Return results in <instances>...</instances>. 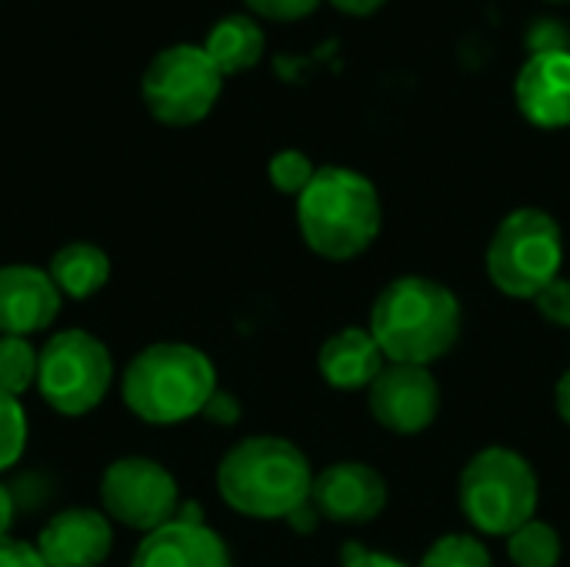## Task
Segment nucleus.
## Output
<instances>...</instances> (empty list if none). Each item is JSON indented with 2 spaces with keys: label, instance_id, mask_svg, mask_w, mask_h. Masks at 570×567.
I'll use <instances>...</instances> for the list:
<instances>
[{
  "label": "nucleus",
  "instance_id": "nucleus-1",
  "mask_svg": "<svg viewBox=\"0 0 570 567\" xmlns=\"http://www.w3.org/2000/svg\"><path fill=\"white\" fill-rule=\"evenodd\" d=\"M461 301L451 287L431 277H397L391 281L374 307L367 331L381 344L391 364H421L448 358L461 338Z\"/></svg>",
  "mask_w": 570,
  "mask_h": 567
},
{
  "label": "nucleus",
  "instance_id": "nucleus-2",
  "mask_svg": "<svg viewBox=\"0 0 570 567\" xmlns=\"http://www.w3.org/2000/svg\"><path fill=\"white\" fill-rule=\"evenodd\" d=\"M314 471L307 454L274 434L244 438L217 465V495L254 521H287L311 501Z\"/></svg>",
  "mask_w": 570,
  "mask_h": 567
},
{
  "label": "nucleus",
  "instance_id": "nucleus-3",
  "mask_svg": "<svg viewBox=\"0 0 570 567\" xmlns=\"http://www.w3.org/2000/svg\"><path fill=\"white\" fill-rule=\"evenodd\" d=\"M384 224L381 194L361 170L327 164L317 167L297 197V231L324 261H354L377 241Z\"/></svg>",
  "mask_w": 570,
  "mask_h": 567
},
{
  "label": "nucleus",
  "instance_id": "nucleus-4",
  "mask_svg": "<svg viewBox=\"0 0 570 567\" xmlns=\"http://www.w3.org/2000/svg\"><path fill=\"white\" fill-rule=\"evenodd\" d=\"M217 391L210 358L180 341L144 348L120 378V394L130 414L147 424H180L197 418Z\"/></svg>",
  "mask_w": 570,
  "mask_h": 567
},
{
  "label": "nucleus",
  "instance_id": "nucleus-5",
  "mask_svg": "<svg viewBox=\"0 0 570 567\" xmlns=\"http://www.w3.org/2000/svg\"><path fill=\"white\" fill-rule=\"evenodd\" d=\"M541 485L531 461L504 444L481 448L458 478V505L484 538H508L538 518Z\"/></svg>",
  "mask_w": 570,
  "mask_h": 567
},
{
  "label": "nucleus",
  "instance_id": "nucleus-6",
  "mask_svg": "<svg viewBox=\"0 0 570 567\" xmlns=\"http://www.w3.org/2000/svg\"><path fill=\"white\" fill-rule=\"evenodd\" d=\"M564 264V234L561 224L541 207L511 211L484 254V271L491 284L514 301H534Z\"/></svg>",
  "mask_w": 570,
  "mask_h": 567
},
{
  "label": "nucleus",
  "instance_id": "nucleus-7",
  "mask_svg": "<svg viewBox=\"0 0 570 567\" xmlns=\"http://www.w3.org/2000/svg\"><path fill=\"white\" fill-rule=\"evenodd\" d=\"M114 381V361L104 341L87 331H57L37 361V391L63 418L90 414Z\"/></svg>",
  "mask_w": 570,
  "mask_h": 567
},
{
  "label": "nucleus",
  "instance_id": "nucleus-8",
  "mask_svg": "<svg viewBox=\"0 0 570 567\" xmlns=\"http://www.w3.org/2000/svg\"><path fill=\"white\" fill-rule=\"evenodd\" d=\"M224 87V74L197 43H174L160 50L140 80L144 104L154 120L167 127H190L200 124Z\"/></svg>",
  "mask_w": 570,
  "mask_h": 567
},
{
  "label": "nucleus",
  "instance_id": "nucleus-9",
  "mask_svg": "<svg viewBox=\"0 0 570 567\" xmlns=\"http://www.w3.org/2000/svg\"><path fill=\"white\" fill-rule=\"evenodd\" d=\"M100 501L107 518L120 521L124 528L150 535L177 518L180 491L164 465L140 454H127L104 471Z\"/></svg>",
  "mask_w": 570,
  "mask_h": 567
},
{
  "label": "nucleus",
  "instance_id": "nucleus-10",
  "mask_svg": "<svg viewBox=\"0 0 570 567\" xmlns=\"http://www.w3.org/2000/svg\"><path fill=\"white\" fill-rule=\"evenodd\" d=\"M371 418L401 438L424 434L441 414V384L431 368L421 364H384L377 381L367 388Z\"/></svg>",
  "mask_w": 570,
  "mask_h": 567
},
{
  "label": "nucleus",
  "instance_id": "nucleus-11",
  "mask_svg": "<svg viewBox=\"0 0 570 567\" xmlns=\"http://www.w3.org/2000/svg\"><path fill=\"white\" fill-rule=\"evenodd\" d=\"M311 505L334 525H367L387 508V478L364 461H337L314 475Z\"/></svg>",
  "mask_w": 570,
  "mask_h": 567
},
{
  "label": "nucleus",
  "instance_id": "nucleus-12",
  "mask_svg": "<svg viewBox=\"0 0 570 567\" xmlns=\"http://www.w3.org/2000/svg\"><path fill=\"white\" fill-rule=\"evenodd\" d=\"M514 104L531 127H570V50L531 53V60L518 70Z\"/></svg>",
  "mask_w": 570,
  "mask_h": 567
},
{
  "label": "nucleus",
  "instance_id": "nucleus-13",
  "mask_svg": "<svg viewBox=\"0 0 570 567\" xmlns=\"http://www.w3.org/2000/svg\"><path fill=\"white\" fill-rule=\"evenodd\" d=\"M33 548L47 567H100L114 548V528L104 511L67 508L43 525Z\"/></svg>",
  "mask_w": 570,
  "mask_h": 567
},
{
  "label": "nucleus",
  "instance_id": "nucleus-14",
  "mask_svg": "<svg viewBox=\"0 0 570 567\" xmlns=\"http://www.w3.org/2000/svg\"><path fill=\"white\" fill-rule=\"evenodd\" d=\"M60 297L63 294L40 267H0V338H27L43 331L60 314Z\"/></svg>",
  "mask_w": 570,
  "mask_h": 567
},
{
  "label": "nucleus",
  "instance_id": "nucleus-15",
  "mask_svg": "<svg viewBox=\"0 0 570 567\" xmlns=\"http://www.w3.org/2000/svg\"><path fill=\"white\" fill-rule=\"evenodd\" d=\"M130 567H234L224 538L207 525L167 521L150 531L134 555Z\"/></svg>",
  "mask_w": 570,
  "mask_h": 567
},
{
  "label": "nucleus",
  "instance_id": "nucleus-16",
  "mask_svg": "<svg viewBox=\"0 0 570 567\" xmlns=\"http://www.w3.org/2000/svg\"><path fill=\"white\" fill-rule=\"evenodd\" d=\"M387 358L367 328H341L317 351V371L334 391H367Z\"/></svg>",
  "mask_w": 570,
  "mask_h": 567
},
{
  "label": "nucleus",
  "instance_id": "nucleus-17",
  "mask_svg": "<svg viewBox=\"0 0 570 567\" xmlns=\"http://www.w3.org/2000/svg\"><path fill=\"white\" fill-rule=\"evenodd\" d=\"M204 50L224 77L244 74L264 57V27L250 13H227L210 27Z\"/></svg>",
  "mask_w": 570,
  "mask_h": 567
},
{
  "label": "nucleus",
  "instance_id": "nucleus-18",
  "mask_svg": "<svg viewBox=\"0 0 570 567\" xmlns=\"http://www.w3.org/2000/svg\"><path fill=\"white\" fill-rule=\"evenodd\" d=\"M47 274H50V281L57 284V291L63 297L87 301L107 284L110 257L104 254V247H97L90 241H70L50 257Z\"/></svg>",
  "mask_w": 570,
  "mask_h": 567
},
{
  "label": "nucleus",
  "instance_id": "nucleus-19",
  "mask_svg": "<svg viewBox=\"0 0 570 567\" xmlns=\"http://www.w3.org/2000/svg\"><path fill=\"white\" fill-rule=\"evenodd\" d=\"M504 541H508V558L514 567H558L561 555H564L558 528L548 521H538V518L521 525Z\"/></svg>",
  "mask_w": 570,
  "mask_h": 567
},
{
  "label": "nucleus",
  "instance_id": "nucleus-20",
  "mask_svg": "<svg viewBox=\"0 0 570 567\" xmlns=\"http://www.w3.org/2000/svg\"><path fill=\"white\" fill-rule=\"evenodd\" d=\"M37 361L40 351H33L27 338H0V394L20 398L37 384Z\"/></svg>",
  "mask_w": 570,
  "mask_h": 567
},
{
  "label": "nucleus",
  "instance_id": "nucleus-21",
  "mask_svg": "<svg viewBox=\"0 0 570 567\" xmlns=\"http://www.w3.org/2000/svg\"><path fill=\"white\" fill-rule=\"evenodd\" d=\"M421 567H494V558L474 535H444L428 548Z\"/></svg>",
  "mask_w": 570,
  "mask_h": 567
},
{
  "label": "nucleus",
  "instance_id": "nucleus-22",
  "mask_svg": "<svg viewBox=\"0 0 570 567\" xmlns=\"http://www.w3.org/2000/svg\"><path fill=\"white\" fill-rule=\"evenodd\" d=\"M314 174H317V167H314V160L304 150H281L267 164L271 184L281 194H287V197H301L307 190V184L314 180Z\"/></svg>",
  "mask_w": 570,
  "mask_h": 567
},
{
  "label": "nucleus",
  "instance_id": "nucleus-23",
  "mask_svg": "<svg viewBox=\"0 0 570 567\" xmlns=\"http://www.w3.org/2000/svg\"><path fill=\"white\" fill-rule=\"evenodd\" d=\"M27 448V414L10 394H0V471L13 468Z\"/></svg>",
  "mask_w": 570,
  "mask_h": 567
},
{
  "label": "nucleus",
  "instance_id": "nucleus-24",
  "mask_svg": "<svg viewBox=\"0 0 570 567\" xmlns=\"http://www.w3.org/2000/svg\"><path fill=\"white\" fill-rule=\"evenodd\" d=\"M534 307H538V314L548 321V324H554V328H568L570 331V281L564 277H554L534 301H531Z\"/></svg>",
  "mask_w": 570,
  "mask_h": 567
},
{
  "label": "nucleus",
  "instance_id": "nucleus-25",
  "mask_svg": "<svg viewBox=\"0 0 570 567\" xmlns=\"http://www.w3.org/2000/svg\"><path fill=\"white\" fill-rule=\"evenodd\" d=\"M244 3L257 17H267V20H277V23H294V20L311 17L324 0H244Z\"/></svg>",
  "mask_w": 570,
  "mask_h": 567
},
{
  "label": "nucleus",
  "instance_id": "nucleus-26",
  "mask_svg": "<svg viewBox=\"0 0 570 567\" xmlns=\"http://www.w3.org/2000/svg\"><path fill=\"white\" fill-rule=\"evenodd\" d=\"M210 424H224V428H230V424H237L240 421V401L230 394V391H214L210 394V401H207V408L200 411Z\"/></svg>",
  "mask_w": 570,
  "mask_h": 567
},
{
  "label": "nucleus",
  "instance_id": "nucleus-27",
  "mask_svg": "<svg viewBox=\"0 0 570 567\" xmlns=\"http://www.w3.org/2000/svg\"><path fill=\"white\" fill-rule=\"evenodd\" d=\"M341 567H407L401 558L394 555H381V551H371L364 545H344L341 551Z\"/></svg>",
  "mask_w": 570,
  "mask_h": 567
},
{
  "label": "nucleus",
  "instance_id": "nucleus-28",
  "mask_svg": "<svg viewBox=\"0 0 570 567\" xmlns=\"http://www.w3.org/2000/svg\"><path fill=\"white\" fill-rule=\"evenodd\" d=\"M0 567H47L43 558L37 555L33 545H23V541H13V538H3L0 541Z\"/></svg>",
  "mask_w": 570,
  "mask_h": 567
},
{
  "label": "nucleus",
  "instance_id": "nucleus-29",
  "mask_svg": "<svg viewBox=\"0 0 570 567\" xmlns=\"http://www.w3.org/2000/svg\"><path fill=\"white\" fill-rule=\"evenodd\" d=\"M334 10H341V13H347V17H371V13H377L387 0H327Z\"/></svg>",
  "mask_w": 570,
  "mask_h": 567
},
{
  "label": "nucleus",
  "instance_id": "nucleus-30",
  "mask_svg": "<svg viewBox=\"0 0 570 567\" xmlns=\"http://www.w3.org/2000/svg\"><path fill=\"white\" fill-rule=\"evenodd\" d=\"M287 525H291V528H294L297 535H311V531H314V528L321 525V515H317V508H314V505L307 501L304 508H297V511H294V515L287 518Z\"/></svg>",
  "mask_w": 570,
  "mask_h": 567
},
{
  "label": "nucleus",
  "instance_id": "nucleus-31",
  "mask_svg": "<svg viewBox=\"0 0 570 567\" xmlns=\"http://www.w3.org/2000/svg\"><path fill=\"white\" fill-rule=\"evenodd\" d=\"M554 408H558L561 421L570 424V368L561 374V381H558V388H554Z\"/></svg>",
  "mask_w": 570,
  "mask_h": 567
},
{
  "label": "nucleus",
  "instance_id": "nucleus-32",
  "mask_svg": "<svg viewBox=\"0 0 570 567\" xmlns=\"http://www.w3.org/2000/svg\"><path fill=\"white\" fill-rule=\"evenodd\" d=\"M10 525H13V495L0 485V541L7 538Z\"/></svg>",
  "mask_w": 570,
  "mask_h": 567
},
{
  "label": "nucleus",
  "instance_id": "nucleus-33",
  "mask_svg": "<svg viewBox=\"0 0 570 567\" xmlns=\"http://www.w3.org/2000/svg\"><path fill=\"white\" fill-rule=\"evenodd\" d=\"M548 3H570V0H548Z\"/></svg>",
  "mask_w": 570,
  "mask_h": 567
}]
</instances>
